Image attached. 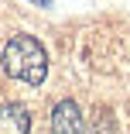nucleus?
Here are the masks:
<instances>
[{"label": "nucleus", "instance_id": "obj_1", "mask_svg": "<svg viewBox=\"0 0 130 134\" xmlns=\"http://www.w3.org/2000/svg\"><path fill=\"white\" fill-rule=\"evenodd\" d=\"M0 62H4V72L10 79H21L28 86H41L48 76V52L34 35H14L4 45Z\"/></svg>", "mask_w": 130, "mask_h": 134}, {"label": "nucleus", "instance_id": "obj_2", "mask_svg": "<svg viewBox=\"0 0 130 134\" xmlns=\"http://www.w3.org/2000/svg\"><path fill=\"white\" fill-rule=\"evenodd\" d=\"M51 134H86V117L75 100H58L51 110Z\"/></svg>", "mask_w": 130, "mask_h": 134}, {"label": "nucleus", "instance_id": "obj_3", "mask_svg": "<svg viewBox=\"0 0 130 134\" xmlns=\"http://www.w3.org/2000/svg\"><path fill=\"white\" fill-rule=\"evenodd\" d=\"M0 134H31V114L21 103L0 107Z\"/></svg>", "mask_w": 130, "mask_h": 134}, {"label": "nucleus", "instance_id": "obj_4", "mask_svg": "<svg viewBox=\"0 0 130 134\" xmlns=\"http://www.w3.org/2000/svg\"><path fill=\"white\" fill-rule=\"evenodd\" d=\"M92 134H113V117L106 114V110H99V117H96V131Z\"/></svg>", "mask_w": 130, "mask_h": 134}, {"label": "nucleus", "instance_id": "obj_5", "mask_svg": "<svg viewBox=\"0 0 130 134\" xmlns=\"http://www.w3.org/2000/svg\"><path fill=\"white\" fill-rule=\"evenodd\" d=\"M31 4H38V7H51V0H31Z\"/></svg>", "mask_w": 130, "mask_h": 134}]
</instances>
